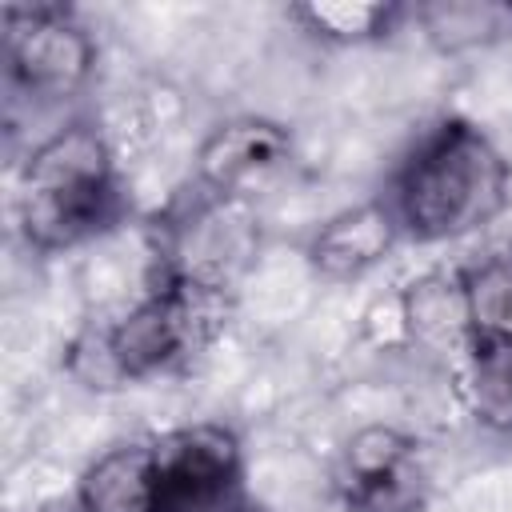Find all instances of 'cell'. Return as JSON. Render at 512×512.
Masks as SVG:
<instances>
[{
	"instance_id": "6da1fadb",
	"label": "cell",
	"mask_w": 512,
	"mask_h": 512,
	"mask_svg": "<svg viewBox=\"0 0 512 512\" xmlns=\"http://www.w3.org/2000/svg\"><path fill=\"white\" fill-rule=\"evenodd\" d=\"M380 200L396 216L404 240H464L508 208L512 164L480 124L444 116L412 140Z\"/></svg>"
},
{
	"instance_id": "7a4b0ae2",
	"label": "cell",
	"mask_w": 512,
	"mask_h": 512,
	"mask_svg": "<svg viewBox=\"0 0 512 512\" xmlns=\"http://www.w3.org/2000/svg\"><path fill=\"white\" fill-rule=\"evenodd\" d=\"M120 212L116 156L92 120H64L32 144L16 192V224L28 248L68 252L112 228Z\"/></svg>"
},
{
	"instance_id": "3957f363",
	"label": "cell",
	"mask_w": 512,
	"mask_h": 512,
	"mask_svg": "<svg viewBox=\"0 0 512 512\" xmlns=\"http://www.w3.org/2000/svg\"><path fill=\"white\" fill-rule=\"evenodd\" d=\"M228 296L188 280L152 276L148 292L104 328L120 384H140L192 364L228 324Z\"/></svg>"
},
{
	"instance_id": "277c9868",
	"label": "cell",
	"mask_w": 512,
	"mask_h": 512,
	"mask_svg": "<svg viewBox=\"0 0 512 512\" xmlns=\"http://www.w3.org/2000/svg\"><path fill=\"white\" fill-rule=\"evenodd\" d=\"M152 256H156L152 276H172L212 292H232V284L256 256V220L248 200L212 196L192 184V196L180 200L160 220Z\"/></svg>"
},
{
	"instance_id": "5b68a950",
	"label": "cell",
	"mask_w": 512,
	"mask_h": 512,
	"mask_svg": "<svg viewBox=\"0 0 512 512\" xmlns=\"http://www.w3.org/2000/svg\"><path fill=\"white\" fill-rule=\"evenodd\" d=\"M96 68L92 32L60 4L4 8V84L32 104L72 100Z\"/></svg>"
},
{
	"instance_id": "8992f818",
	"label": "cell",
	"mask_w": 512,
	"mask_h": 512,
	"mask_svg": "<svg viewBox=\"0 0 512 512\" xmlns=\"http://www.w3.org/2000/svg\"><path fill=\"white\" fill-rule=\"evenodd\" d=\"M156 512H236L244 496V448L232 428L200 420L152 440Z\"/></svg>"
},
{
	"instance_id": "52a82bcc",
	"label": "cell",
	"mask_w": 512,
	"mask_h": 512,
	"mask_svg": "<svg viewBox=\"0 0 512 512\" xmlns=\"http://www.w3.org/2000/svg\"><path fill=\"white\" fill-rule=\"evenodd\" d=\"M428 464L420 440L392 424L356 428L336 464L344 512H420L428 504Z\"/></svg>"
},
{
	"instance_id": "ba28073f",
	"label": "cell",
	"mask_w": 512,
	"mask_h": 512,
	"mask_svg": "<svg viewBox=\"0 0 512 512\" xmlns=\"http://www.w3.org/2000/svg\"><path fill=\"white\" fill-rule=\"evenodd\" d=\"M288 160H292L288 124L268 116H232L200 140L192 184L212 196L248 200Z\"/></svg>"
},
{
	"instance_id": "9c48e42d",
	"label": "cell",
	"mask_w": 512,
	"mask_h": 512,
	"mask_svg": "<svg viewBox=\"0 0 512 512\" xmlns=\"http://www.w3.org/2000/svg\"><path fill=\"white\" fill-rule=\"evenodd\" d=\"M400 240L404 236H400V224L388 212V204L384 200H364V204L332 212L308 236L304 256H308L316 276L340 284V280H360L364 272L384 264Z\"/></svg>"
},
{
	"instance_id": "30bf717a",
	"label": "cell",
	"mask_w": 512,
	"mask_h": 512,
	"mask_svg": "<svg viewBox=\"0 0 512 512\" xmlns=\"http://www.w3.org/2000/svg\"><path fill=\"white\" fill-rule=\"evenodd\" d=\"M76 512H156L152 440H128L100 452L76 480Z\"/></svg>"
},
{
	"instance_id": "8fae6325",
	"label": "cell",
	"mask_w": 512,
	"mask_h": 512,
	"mask_svg": "<svg viewBox=\"0 0 512 512\" xmlns=\"http://www.w3.org/2000/svg\"><path fill=\"white\" fill-rule=\"evenodd\" d=\"M400 324L416 348L436 352V356H452V364H456V356L464 352V344L472 336L456 268L452 272H428V276L412 280L400 296Z\"/></svg>"
},
{
	"instance_id": "7c38bea8",
	"label": "cell",
	"mask_w": 512,
	"mask_h": 512,
	"mask_svg": "<svg viewBox=\"0 0 512 512\" xmlns=\"http://www.w3.org/2000/svg\"><path fill=\"white\" fill-rule=\"evenodd\" d=\"M452 368L468 416L492 432H512V336H468Z\"/></svg>"
},
{
	"instance_id": "4fadbf2b",
	"label": "cell",
	"mask_w": 512,
	"mask_h": 512,
	"mask_svg": "<svg viewBox=\"0 0 512 512\" xmlns=\"http://www.w3.org/2000/svg\"><path fill=\"white\" fill-rule=\"evenodd\" d=\"M472 336H512V244L488 248L456 268Z\"/></svg>"
},
{
	"instance_id": "5bb4252c",
	"label": "cell",
	"mask_w": 512,
	"mask_h": 512,
	"mask_svg": "<svg viewBox=\"0 0 512 512\" xmlns=\"http://www.w3.org/2000/svg\"><path fill=\"white\" fill-rule=\"evenodd\" d=\"M400 8L380 0H312L296 4L292 20L328 44H368L392 32Z\"/></svg>"
},
{
	"instance_id": "9a60e30c",
	"label": "cell",
	"mask_w": 512,
	"mask_h": 512,
	"mask_svg": "<svg viewBox=\"0 0 512 512\" xmlns=\"http://www.w3.org/2000/svg\"><path fill=\"white\" fill-rule=\"evenodd\" d=\"M236 512H272V508H264V504H256V500H244Z\"/></svg>"
},
{
	"instance_id": "2e32d148",
	"label": "cell",
	"mask_w": 512,
	"mask_h": 512,
	"mask_svg": "<svg viewBox=\"0 0 512 512\" xmlns=\"http://www.w3.org/2000/svg\"><path fill=\"white\" fill-rule=\"evenodd\" d=\"M504 12H508V20H512V4H508V8H504Z\"/></svg>"
}]
</instances>
